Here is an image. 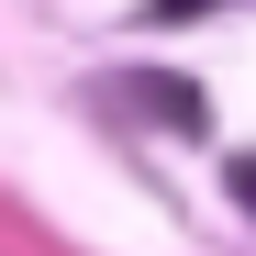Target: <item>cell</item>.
<instances>
[{"label":"cell","instance_id":"cell-2","mask_svg":"<svg viewBox=\"0 0 256 256\" xmlns=\"http://www.w3.org/2000/svg\"><path fill=\"white\" fill-rule=\"evenodd\" d=\"M223 190H234V200L256 212V156H234V167H223Z\"/></svg>","mask_w":256,"mask_h":256},{"label":"cell","instance_id":"cell-1","mask_svg":"<svg viewBox=\"0 0 256 256\" xmlns=\"http://www.w3.org/2000/svg\"><path fill=\"white\" fill-rule=\"evenodd\" d=\"M122 100H134L145 122H167V134H200V100H190V78H122Z\"/></svg>","mask_w":256,"mask_h":256}]
</instances>
